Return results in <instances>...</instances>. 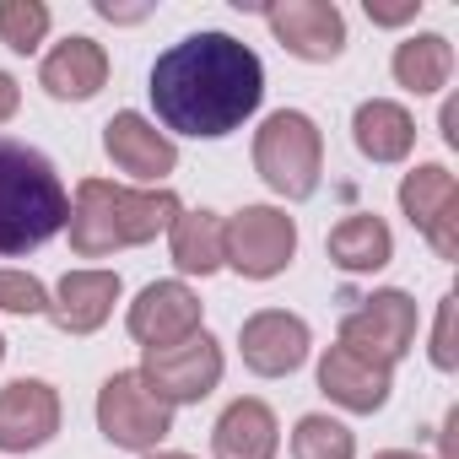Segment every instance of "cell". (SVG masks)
<instances>
[{"mask_svg": "<svg viewBox=\"0 0 459 459\" xmlns=\"http://www.w3.org/2000/svg\"><path fill=\"white\" fill-rule=\"evenodd\" d=\"M281 454V421L265 400L244 394L211 427V459H276Z\"/></svg>", "mask_w": 459, "mask_h": 459, "instance_id": "cell-18", "label": "cell"}, {"mask_svg": "<svg viewBox=\"0 0 459 459\" xmlns=\"http://www.w3.org/2000/svg\"><path fill=\"white\" fill-rule=\"evenodd\" d=\"M314 351V330L303 314L287 308H260L238 325V357L255 378H292Z\"/></svg>", "mask_w": 459, "mask_h": 459, "instance_id": "cell-12", "label": "cell"}, {"mask_svg": "<svg viewBox=\"0 0 459 459\" xmlns=\"http://www.w3.org/2000/svg\"><path fill=\"white\" fill-rule=\"evenodd\" d=\"M298 260V221L281 205H244L221 227V265L244 281H276Z\"/></svg>", "mask_w": 459, "mask_h": 459, "instance_id": "cell-5", "label": "cell"}, {"mask_svg": "<svg viewBox=\"0 0 459 459\" xmlns=\"http://www.w3.org/2000/svg\"><path fill=\"white\" fill-rule=\"evenodd\" d=\"M17 108H22V87H17V76L0 71V125L17 119Z\"/></svg>", "mask_w": 459, "mask_h": 459, "instance_id": "cell-27", "label": "cell"}, {"mask_svg": "<svg viewBox=\"0 0 459 459\" xmlns=\"http://www.w3.org/2000/svg\"><path fill=\"white\" fill-rule=\"evenodd\" d=\"M443 141H448V146H459V103H454V98L443 103Z\"/></svg>", "mask_w": 459, "mask_h": 459, "instance_id": "cell-29", "label": "cell"}, {"mask_svg": "<svg viewBox=\"0 0 459 459\" xmlns=\"http://www.w3.org/2000/svg\"><path fill=\"white\" fill-rule=\"evenodd\" d=\"M400 211L437 260H459V178L443 162H416L400 178Z\"/></svg>", "mask_w": 459, "mask_h": 459, "instance_id": "cell-9", "label": "cell"}, {"mask_svg": "<svg viewBox=\"0 0 459 459\" xmlns=\"http://www.w3.org/2000/svg\"><path fill=\"white\" fill-rule=\"evenodd\" d=\"M152 114L162 135L227 141L265 103V65L233 33H189L168 44L146 76Z\"/></svg>", "mask_w": 459, "mask_h": 459, "instance_id": "cell-1", "label": "cell"}, {"mask_svg": "<svg viewBox=\"0 0 459 459\" xmlns=\"http://www.w3.org/2000/svg\"><path fill=\"white\" fill-rule=\"evenodd\" d=\"M255 173L281 200H314L325 178V135L303 108H276L255 130Z\"/></svg>", "mask_w": 459, "mask_h": 459, "instance_id": "cell-4", "label": "cell"}, {"mask_svg": "<svg viewBox=\"0 0 459 459\" xmlns=\"http://www.w3.org/2000/svg\"><path fill=\"white\" fill-rule=\"evenodd\" d=\"M0 362H6V335H0Z\"/></svg>", "mask_w": 459, "mask_h": 459, "instance_id": "cell-32", "label": "cell"}, {"mask_svg": "<svg viewBox=\"0 0 459 459\" xmlns=\"http://www.w3.org/2000/svg\"><path fill=\"white\" fill-rule=\"evenodd\" d=\"M416 12H421V0H411V6H400V12H389V6H368V17L384 22V28H400V22H411Z\"/></svg>", "mask_w": 459, "mask_h": 459, "instance_id": "cell-28", "label": "cell"}, {"mask_svg": "<svg viewBox=\"0 0 459 459\" xmlns=\"http://www.w3.org/2000/svg\"><path fill=\"white\" fill-rule=\"evenodd\" d=\"M135 373L146 378V389H152L162 405L178 411V405H200V400L221 384L227 357H221V341H216L211 330H200V335H189V341H178V346L146 351Z\"/></svg>", "mask_w": 459, "mask_h": 459, "instance_id": "cell-8", "label": "cell"}, {"mask_svg": "<svg viewBox=\"0 0 459 459\" xmlns=\"http://www.w3.org/2000/svg\"><path fill=\"white\" fill-rule=\"evenodd\" d=\"M103 152L125 178H135V189H162V178L178 168V141L162 135L157 119H146L135 108H119L103 125Z\"/></svg>", "mask_w": 459, "mask_h": 459, "instance_id": "cell-13", "label": "cell"}, {"mask_svg": "<svg viewBox=\"0 0 459 459\" xmlns=\"http://www.w3.org/2000/svg\"><path fill=\"white\" fill-rule=\"evenodd\" d=\"M92 411H98V432H103L114 448H125V454H152V448H162L168 432H173V405H162V400L146 389V378H141L135 368L108 373Z\"/></svg>", "mask_w": 459, "mask_h": 459, "instance_id": "cell-6", "label": "cell"}, {"mask_svg": "<svg viewBox=\"0 0 459 459\" xmlns=\"http://www.w3.org/2000/svg\"><path fill=\"white\" fill-rule=\"evenodd\" d=\"M454 314H459V298H454V292H443V298H437V319H432V346H427V357H432V368H437V373H454V368H459Z\"/></svg>", "mask_w": 459, "mask_h": 459, "instance_id": "cell-26", "label": "cell"}, {"mask_svg": "<svg viewBox=\"0 0 459 459\" xmlns=\"http://www.w3.org/2000/svg\"><path fill=\"white\" fill-rule=\"evenodd\" d=\"M60 389L49 378H12L0 389V454H33L60 437Z\"/></svg>", "mask_w": 459, "mask_h": 459, "instance_id": "cell-14", "label": "cell"}, {"mask_svg": "<svg viewBox=\"0 0 459 459\" xmlns=\"http://www.w3.org/2000/svg\"><path fill=\"white\" fill-rule=\"evenodd\" d=\"M394 82L416 98H432L454 82V44L443 33H411L394 44V60H389Z\"/></svg>", "mask_w": 459, "mask_h": 459, "instance_id": "cell-22", "label": "cell"}, {"mask_svg": "<svg viewBox=\"0 0 459 459\" xmlns=\"http://www.w3.org/2000/svg\"><path fill=\"white\" fill-rule=\"evenodd\" d=\"M325 255L335 271L346 276H378L389 260H394V233H389V221L378 211H351L330 227V238H325Z\"/></svg>", "mask_w": 459, "mask_h": 459, "instance_id": "cell-19", "label": "cell"}, {"mask_svg": "<svg viewBox=\"0 0 459 459\" xmlns=\"http://www.w3.org/2000/svg\"><path fill=\"white\" fill-rule=\"evenodd\" d=\"M125 330L141 351H157V346H178L189 335L205 330V303L189 281H152L135 292V303L125 308Z\"/></svg>", "mask_w": 459, "mask_h": 459, "instance_id": "cell-10", "label": "cell"}, {"mask_svg": "<svg viewBox=\"0 0 459 459\" xmlns=\"http://www.w3.org/2000/svg\"><path fill=\"white\" fill-rule=\"evenodd\" d=\"M71 216V195L60 168L17 141V135H0V260H17L44 249Z\"/></svg>", "mask_w": 459, "mask_h": 459, "instance_id": "cell-3", "label": "cell"}, {"mask_svg": "<svg viewBox=\"0 0 459 459\" xmlns=\"http://www.w3.org/2000/svg\"><path fill=\"white\" fill-rule=\"evenodd\" d=\"M55 28V12L44 0H0V44L12 55H39Z\"/></svg>", "mask_w": 459, "mask_h": 459, "instance_id": "cell-24", "label": "cell"}, {"mask_svg": "<svg viewBox=\"0 0 459 459\" xmlns=\"http://www.w3.org/2000/svg\"><path fill=\"white\" fill-rule=\"evenodd\" d=\"M373 459H427V454H411V448H384V454H373Z\"/></svg>", "mask_w": 459, "mask_h": 459, "instance_id": "cell-31", "label": "cell"}, {"mask_svg": "<svg viewBox=\"0 0 459 459\" xmlns=\"http://www.w3.org/2000/svg\"><path fill=\"white\" fill-rule=\"evenodd\" d=\"M39 87L55 103H92L108 87V49L98 39H87V33L60 39L39 65Z\"/></svg>", "mask_w": 459, "mask_h": 459, "instance_id": "cell-17", "label": "cell"}, {"mask_svg": "<svg viewBox=\"0 0 459 459\" xmlns=\"http://www.w3.org/2000/svg\"><path fill=\"white\" fill-rule=\"evenodd\" d=\"M125 298V281L119 271H103V265H82V271H65L49 292V319L55 330L65 335H98L108 319H114V303Z\"/></svg>", "mask_w": 459, "mask_h": 459, "instance_id": "cell-15", "label": "cell"}, {"mask_svg": "<svg viewBox=\"0 0 459 459\" xmlns=\"http://www.w3.org/2000/svg\"><path fill=\"white\" fill-rule=\"evenodd\" d=\"M351 141H357V152H362L368 162L394 168V162H405V157L416 152V119H411V108L394 103V98H368V103H357V114H351Z\"/></svg>", "mask_w": 459, "mask_h": 459, "instance_id": "cell-20", "label": "cell"}, {"mask_svg": "<svg viewBox=\"0 0 459 459\" xmlns=\"http://www.w3.org/2000/svg\"><path fill=\"white\" fill-rule=\"evenodd\" d=\"M0 314H49V287L33 276V271H17V265H0Z\"/></svg>", "mask_w": 459, "mask_h": 459, "instance_id": "cell-25", "label": "cell"}, {"mask_svg": "<svg viewBox=\"0 0 459 459\" xmlns=\"http://www.w3.org/2000/svg\"><path fill=\"white\" fill-rule=\"evenodd\" d=\"M314 378H319V394H325L330 405L351 411V416H373V411H384L389 394H394V373H389V368H373L368 357H357V351H346V346H325Z\"/></svg>", "mask_w": 459, "mask_h": 459, "instance_id": "cell-16", "label": "cell"}, {"mask_svg": "<svg viewBox=\"0 0 459 459\" xmlns=\"http://www.w3.org/2000/svg\"><path fill=\"white\" fill-rule=\"evenodd\" d=\"M260 17L271 39L303 65H330L346 55V12L335 0H281V6H265Z\"/></svg>", "mask_w": 459, "mask_h": 459, "instance_id": "cell-11", "label": "cell"}, {"mask_svg": "<svg viewBox=\"0 0 459 459\" xmlns=\"http://www.w3.org/2000/svg\"><path fill=\"white\" fill-rule=\"evenodd\" d=\"M184 200L173 189H135L114 178H82L71 195V249L76 260H108L119 249H141L157 233H168Z\"/></svg>", "mask_w": 459, "mask_h": 459, "instance_id": "cell-2", "label": "cell"}, {"mask_svg": "<svg viewBox=\"0 0 459 459\" xmlns=\"http://www.w3.org/2000/svg\"><path fill=\"white\" fill-rule=\"evenodd\" d=\"M292 459H357V432L330 411H308L292 421Z\"/></svg>", "mask_w": 459, "mask_h": 459, "instance_id": "cell-23", "label": "cell"}, {"mask_svg": "<svg viewBox=\"0 0 459 459\" xmlns=\"http://www.w3.org/2000/svg\"><path fill=\"white\" fill-rule=\"evenodd\" d=\"M221 227H227V216H216L205 205L173 216V227H168V255H173L178 276H216L221 271Z\"/></svg>", "mask_w": 459, "mask_h": 459, "instance_id": "cell-21", "label": "cell"}, {"mask_svg": "<svg viewBox=\"0 0 459 459\" xmlns=\"http://www.w3.org/2000/svg\"><path fill=\"white\" fill-rule=\"evenodd\" d=\"M141 459H195V454H178V448H152V454H141Z\"/></svg>", "mask_w": 459, "mask_h": 459, "instance_id": "cell-30", "label": "cell"}, {"mask_svg": "<svg viewBox=\"0 0 459 459\" xmlns=\"http://www.w3.org/2000/svg\"><path fill=\"white\" fill-rule=\"evenodd\" d=\"M416 325H421L416 319V298L400 292V287H378L357 308H346L335 346H346V351L368 357L373 368L394 373V362H405V351L416 346Z\"/></svg>", "mask_w": 459, "mask_h": 459, "instance_id": "cell-7", "label": "cell"}]
</instances>
